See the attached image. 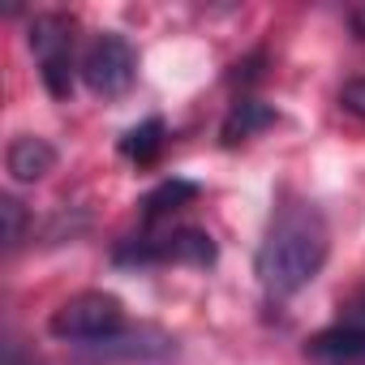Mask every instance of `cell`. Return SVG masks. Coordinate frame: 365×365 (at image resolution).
<instances>
[{
    "instance_id": "cell-1",
    "label": "cell",
    "mask_w": 365,
    "mask_h": 365,
    "mask_svg": "<svg viewBox=\"0 0 365 365\" xmlns=\"http://www.w3.org/2000/svg\"><path fill=\"white\" fill-rule=\"evenodd\" d=\"M327 254H331V232H327L322 211L309 198L279 194V202L267 220V232L258 241V254H254V275H258L262 292L271 301L297 297L301 288H309L318 279Z\"/></svg>"
},
{
    "instance_id": "cell-2",
    "label": "cell",
    "mask_w": 365,
    "mask_h": 365,
    "mask_svg": "<svg viewBox=\"0 0 365 365\" xmlns=\"http://www.w3.org/2000/svg\"><path fill=\"white\" fill-rule=\"evenodd\" d=\"M120 267H215V241L190 224H155L116 245Z\"/></svg>"
},
{
    "instance_id": "cell-3",
    "label": "cell",
    "mask_w": 365,
    "mask_h": 365,
    "mask_svg": "<svg viewBox=\"0 0 365 365\" xmlns=\"http://www.w3.org/2000/svg\"><path fill=\"white\" fill-rule=\"evenodd\" d=\"M48 331L65 344L99 348V344H108L125 331V305H120V297L91 288V292H78V297L61 301L56 314L48 318Z\"/></svg>"
},
{
    "instance_id": "cell-4",
    "label": "cell",
    "mask_w": 365,
    "mask_h": 365,
    "mask_svg": "<svg viewBox=\"0 0 365 365\" xmlns=\"http://www.w3.org/2000/svg\"><path fill=\"white\" fill-rule=\"evenodd\" d=\"M31 52L52 99L73 95V22L65 14H39L31 22Z\"/></svg>"
},
{
    "instance_id": "cell-5",
    "label": "cell",
    "mask_w": 365,
    "mask_h": 365,
    "mask_svg": "<svg viewBox=\"0 0 365 365\" xmlns=\"http://www.w3.org/2000/svg\"><path fill=\"white\" fill-rule=\"evenodd\" d=\"M138 78V52L125 35L116 31H103L86 56H82V82L99 95V99H120Z\"/></svg>"
},
{
    "instance_id": "cell-6",
    "label": "cell",
    "mask_w": 365,
    "mask_h": 365,
    "mask_svg": "<svg viewBox=\"0 0 365 365\" xmlns=\"http://www.w3.org/2000/svg\"><path fill=\"white\" fill-rule=\"evenodd\" d=\"M5 168L18 185H31V180H43L56 168V146L39 133H18L5 150Z\"/></svg>"
},
{
    "instance_id": "cell-7",
    "label": "cell",
    "mask_w": 365,
    "mask_h": 365,
    "mask_svg": "<svg viewBox=\"0 0 365 365\" xmlns=\"http://www.w3.org/2000/svg\"><path fill=\"white\" fill-rule=\"evenodd\" d=\"M305 352H309V356H322V361H356V356H365V327L339 318L335 327L318 331V335L305 344Z\"/></svg>"
},
{
    "instance_id": "cell-8",
    "label": "cell",
    "mask_w": 365,
    "mask_h": 365,
    "mask_svg": "<svg viewBox=\"0 0 365 365\" xmlns=\"http://www.w3.org/2000/svg\"><path fill=\"white\" fill-rule=\"evenodd\" d=\"M198 198V185L194 180H163L159 190H150L142 198V228H155V224H172V215L180 207H190Z\"/></svg>"
},
{
    "instance_id": "cell-9",
    "label": "cell",
    "mask_w": 365,
    "mask_h": 365,
    "mask_svg": "<svg viewBox=\"0 0 365 365\" xmlns=\"http://www.w3.org/2000/svg\"><path fill=\"white\" fill-rule=\"evenodd\" d=\"M267 125H275V108L271 103H262V99H250V95H241L232 108H228V116H224V142L228 146H237V142H245V138H254V133H262Z\"/></svg>"
},
{
    "instance_id": "cell-10",
    "label": "cell",
    "mask_w": 365,
    "mask_h": 365,
    "mask_svg": "<svg viewBox=\"0 0 365 365\" xmlns=\"http://www.w3.org/2000/svg\"><path fill=\"white\" fill-rule=\"evenodd\" d=\"M163 138H168L163 120H159V116H150V120H142V125L125 129V138H120V155H125V159H133V163H155V155L163 150Z\"/></svg>"
},
{
    "instance_id": "cell-11",
    "label": "cell",
    "mask_w": 365,
    "mask_h": 365,
    "mask_svg": "<svg viewBox=\"0 0 365 365\" xmlns=\"http://www.w3.org/2000/svg\"><path fill=\"white\" fill-rule=\"evenodd\" d=\"M0 215H5V245L18 250V245H22V232H26V211H22V202L5 194V198H0Z\"/></svg>"
},
{
    "instance_id": "cell-12",
    "label": "cell",
    "mask_w": 365,
    "mask_h": 365,
    "mask_svg": "<svg viewBox=\"0 0 365 365\" xmlns=\"http://www.w3.org/2000/svg\"><path fill=\"white\" fill-rule=\"evenodd\" d=\"M339 108L352 112V116H365V78L344 82V91H339Z\"/></svg>"
},
{
    "instance_id": "cell-13",
    "label": "cell",
    "mask_w": 365,
    "mask_h": 365,
    "mask_svg": "<svg viewBox=\"0 0 365 365\" xmlns=\"http://www.w3.org/2000/svg\"><path fill=\"white\" fill-rule=\"evenodd\" d=\"M344 322H356V327H365V288L344 305Z\"/></svg>"
},
{
    "instance_id": "cell-14",
    "label": "cell",
    "mask_w": 365,
    "mask_h": 365,
    "mask_svg": "<svg viewBox=\"0 0 365 365\" xmlns=\"http://www.w3.org/2000/svg\"><path fill=\"white\" fill-rule=\"evenodd\" d=\"M348 31H352L356 39H365V5H356V9H348Z\"/></svg>"
}]
</instances>
